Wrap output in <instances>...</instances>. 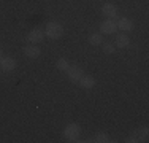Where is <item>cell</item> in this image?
Instances as JSON below:
<instances>
[{
  "instance_id": "cell-12",
  "label": "cell",
  "mask_w": 149,
  "mask_h": 143,
  "mask_svg": "<svg viewBox=\"0 0 149 143\" xmlns=\"http://www.w3.org/2000/svg\"><path fill=\"white\" fill-rule=\"evenodd\" d=\"M129 43H130V40L127 35H118L116 37V48H127Z\"/></svg>"
},
{
  "instance_id": "cell-8",
  "label": "cell",
  "mask_w": 149,
  "mask_h": 143,
  "mask_svg": "<svg viewBox=\"0 0 149 143\" xmlns=\"http://www.w3.org/2000/svg\"><path fill=\"white\" fill-rule=\"evenodd\" d=\"M0 69L3 72H13L16 69V60L13 57H2L0 59Z\"/></svg>"
},
{
  "instance_id": "cell-3",
  "label": "cell",
  "mask_w": 149,
  "mask_h": 143,
  "mask_svg": "<svg viewBox=\"0 0 149 143\" xmlns=\"http://www.w3.org/2000/svg\"><path fill=\"white\" fill-rule=\"evenodd\" d=\"M81 135V127L78 124H68L63 130V138H67L68 142H76Z\"/></svg>"
},
{
  "instance_id": "cell-11",
  "label": "cell",
  "mask_w": 149,
  "mask_h": 143,
  "mask_svg": "<svg viewBox=\"0 0 149 143\" xmlns=\"http://www.w3.org/2000/svg\"><path fill=\"white\" fill-rule=\"evenodd\" d=\"M24 54H26L27 57H30V59H35V57L40 56V48L38 46H24Z\"/></svg>"
},
{
  "instance_id": "cell-5",
  "label": "cell",
  "mask_w": 149,
  "mask_h": 143,
  "mask_svg": "<svg viewBox=\"0 0 149 143\" xmlns=\"http://www.w3.org/2000/svg\"><path fill=\"white\" fill-rule=\"evenodd\" d=\"M100 30H102V34L113 35V34H116V30H118V24L114 22V19H106V21L102 22Z\"/></svg>"
},
{
  "instance_id": "cell-9",
  "label": "cell",
  "mask_w": 149,
  "mask_h": 143,
  "mask_svg": "<svg viewBox=\"0 0 149 143\" xmlns=\"http://www.w3.org/2000/svg\"><path fill=\"white\" fill-rule=\"evenodd\" d=\"M78 83H79V86L83 89H92L95 86V78L94 76H91V75H87V76H81V80L78 81Z\"/></svg>"
},
{
  "instance_id": "cell-14",
  "label": "cell",
  "mask_w": 149,
  "mask_h": 143,
  "mask_svg": "<svg viewBox=\"0 0 149 143\" xmlns=\"http://www.w3.org/2000/svg\"><path fill=\"white\" fill-rule=\"evenodd\" d=\"M92 142H98V143H108V142H111L109 140V137L106 134H103V132H98L97 135L94 137V140Z\"/></svg>"
},
{
  "instance_id": "cell-1",
  "label": "cell",
  "mask_w": 149,
  "mask_h": 143,
  "mask_svg": "<svg viewBox=\"0 0 149 143\" xmlns=\"http://www.w3.org/2000/svg\"><path fill=\"white\" fill-rule=\"evenodd\" d=\"M45 35L48 38H52V40H57L63 35V27L60 26L59 22H48L46 24V30Z\"/></svg>"
},
{
  "instance_id": "cell-7",
  "label": "cell",
  "mask_w": 149,
  "mask_h": 143,
  "mask_svg": "<svg viewBox=\"0 0 149 143\" xmlns=\"http://www.w3.org/2000/svg\"><path fill=\"white\" fill-rule=\"evenodd\" d=\"M43 38H45V32L41 30V29H32L29 34H27V40L30 43H33V45L43 41Z\"/></svg>"
},
{
  "instance_id": "cell-6",
  "label": "cell",
  "mask_w": 149,
  "mask_h": 143,
  "mask_svg": "<svg viewBox=\"0 0 149 143\" xmlns=\"http://www.w3.org/2000/svg\"><path fill=\"white\" fill-rule=\"evenodd\" d=\"M102 14H103L106 19H114L118 16V6L114 3H105L102 6Z\"/></svg>"
},
{
  "instance_id": "cell-10",
  "label": "cell",
  "mask_w": 149,
  "mask_h": 143,
  "mask_svg": "<svg viewBox=\"0 0 149 143\" xmlns=\"http://www.w3.org/2000/svg\"><path fill=\"white\" fill-rule=\"evenodd\" d=\"M118 29H120V30H124V32H130V30H133V22H132V19H127V18H120V19L118 21Z\"/></svg>"
},
{
  "instance_id": "cell-15",
  "label": "cell",
  "mask_w": 149,
  "mask_h": 143,
  "mask_svg": "<svg viewBox=\"0 0 149 143\" xmlns=\"http://www.w3.org/2000/svg\"><path fill=\"white\" fill-rule=\"evenodd\" d=\"M56 67H57V70H60V72H67V69L70 67V64L67 62V59H59L57 62H56Z\"/></svg>"
},
{
  "instance_id": "cell-16",
  "label": "cell",
  "mask_w": 149,
  "mask_h": 143,
  "mask_svg": "<svg viewBox=\"0 0 149 143\" xmlns=\"http://www.w3.org/2000/svg\"><path fill=\"white\" fill-rule=\"evenodd\" d=\"M103 51L106 54H113V53H116V45L114 43H109V41L103 43Z\"/></svg>"
},
{
  "instance_id": "cell-13",
  "label": "cell",
  "mask_w": 149,
  "mask_h": 143,
  "mask_svg": "<svg viewBox=\"0 0 149 143\" xmlns=\"http://www.w3.org/2000/svg\"><path fill=\"white\" fill-rule=\"evenodd\" d=\"M102 41H103V38H102V34H92L91 37H89V45H92V46L102 45Z\"/></svg>"
},
{
  "instance_id": "cell-4",
  "label": "cell",
  "mask_w": 149,
  "mask_h": 143,
  "mask_svg": "<svg viewBox=\"0 0 149 143\" xmlns=\"http://www.w3.org/2000/svg\"><path fill=\"white\" fill-rule=\"evenodd\" d=\"M83 75H84L83 69L78 67V65H70L68 69H67V76H68V80L72 81V83H78Z\"/></svg>"
},
{
  "instance_id": "cell-2",
  "label": "cell",
  "mask_w": 149,
  "mask_h": 143,
  "mask_svg": "<svg viewBox=\"0 0 149 143\" xmlns=\"http://www.w3.org/2000/svg\"><path fill=\"white\" fill-rule=\"evenodd\" d=\"M148 135H149L148 127H138V129H135V130L129 135V137H127V140H125V142H129V143L148 142Z\"/></svg>"
},
{
  "instance_id": "cell-17",
  "label": "cell",
  "mask_w": 149,
  "mask_h": 143,
  "mask_svg": "<svg viewBox=\"0 0 149 143\" xmlns=\"http://www.w3.org/2000/svg\"><path fill=\"white\" fill-rule=\"evenodd\" d=\"M0 59H2V49H0Z\"/></svg>"
}]
</instances>
